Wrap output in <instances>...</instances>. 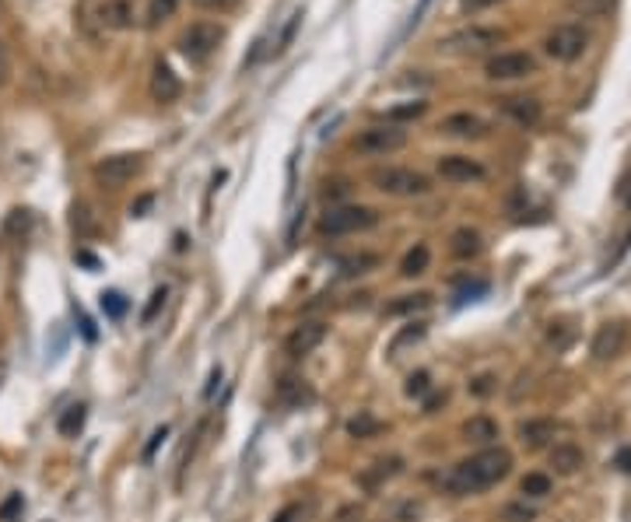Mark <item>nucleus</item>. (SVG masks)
Wrapping results in <instances>:
<instances>
[{
	"mask_svg": "<svg viewBox=\"0 0 631 522\" xmlns=\"http://www.w3.org/2000/svg\"><path fill=\"white\" fill-rule=\"evenodd\" d=\"M508 470H512V452H508V449H484V452H477V456L456 463L439 483H442L446 494L466 498V494H481V491H488L491 483L505 481Z\"/></svg>",
	"mask_w": 631,
	"mask_h": 522,
	"instance_id": "nucleus-1",
	"label": "nucleus"
},
{
	"mask_svg": "<svg viewBox=\"0 0 631 522\" xmlns=\"http://www.w3.org/2000/svg\"><path fill=\"white\" fill-rule=\"evenodd\" d=\"M407 144V130L404 126H397V123H382V126H369V130H362L358 137H354V151L358 155H369V158H386V155H393V151H400Z\"/></svg>",
	"mask_w": 631,
	"mask_h": 522,
	"instance_id": "nucleus-2",
	"label": "nucleus"
},
{
	"mask_svg": "<svg viewBox=\"0 0 631 522\" xmlns=\"http://www.w3.org/2000/svg\"><path fill=\"white\" fill-rule=\"evenodd\" d=\"M379 225V214L372 207H330L323 218V235L340 239V235H354V232H369Z\"/></svg>",
	"mask_w": 631,
	"mask_h": 522,
	"instance_id": "nucleus-3",
	"label": "nucleus"
},
{
	"mask_svg": "<svg viewBox=\"0 0 631 522\" xmlns=\"http://www.w3.org/2000/svg\"><path fill=\"white\" fill-rule=\"evenodd\" d=\"M372 183H376V190L389 193V197H424L431 190V179L414 168H376Z\"/></svg>",
	"mask_w": 631,
	"mask_h": 522,
	"instance_id": "nucleus-4",
	"label": "nucleus"
},
{
	"mask_svg": "<svg viewBox=\"0 0 631 522\" xmlns=\"http://www.w3.org/2000/svg\"><path fill=\"white\" fill-rule=\"evenodd\" d=\"M221 39H225L221 25H214V21H193V25L183 32V39H179V49H183V56H186V60H193V64H204V60H210V56L217 53Z\"/></svg>",
	"mask_w": 631,
	"mask_h": 522,
	"instance_id": "nucleus-5",
	"label": "nucleus"
},
{
	"mask_svg": "<svg viewBox=\"0 0 631 522\" xmlns=\"http://www.w3.org/2000/svg\"><path fill=\"white\" fill-rule=\"evenodd\" d=\"M502 39H505V32H499V29L470 25V29H460V32L446 36V39L439 42V49H446V53H460V56H477V53L495 49Z\"/></svg>",
	"mask_w": 631,
	"mask_h": 522,
	"instance_id": "nucleus-6",
	"label": "nucleus"
},
{
	"mask_svg": "<svg viewBox=\"0 0 631 522\" xmlns=\"http://www.w3.org/2000/svg\"><path fill=\"white\" fill-rule=\"evenodd\" d=\"M586 29H579V25H558V29H550L544 39V53L550 60H558V64H572V60H579L583 53H586Z\"/></svg>",
	"mask_w": 631,
	"mask_h": 522,
	"instance_id": "nucleus-7",
	"label": "nucleus"
},
{
	"mask_svg": "<svg viewBox=\"0 0 631 522\" xmlns=\"http://www.w3.org/2000/svg\"><path fill=\"white\" fill-rule=\"evenodd\" d=\"M141 168H144V158H141V155H109V158H102L95 165V179H98V186H106V190H120V186H126Z\"/></svg>",
	"mask_w": 631,
	"mask_h": 522,
	"instance_id": "nucleus-8",
	"label": "nucleus"
},
{
	"mask_svg": "<svg viewBox=\"0 0 631 522\" xmlns=\"http://www.w3.org/2000/svg\"><path fill=\"white\" fill-rule=\"evenodd\" d=\"M484 74H488L491 81L530 78V74H537V60H533L530 53H516V49H508V53H495V56L488 60Z\"/></svg>",
	"mask_w": 631,
	"mask_h": 522,
	"instance_id": "nucleus-9",
	"label": "nucleus"
},
{
	"mask_svg": "<svg viewBox=\"0 0 631 522\" xmlns=\"http://www.w3.org/2000/svg\"><path fill=\"white\" fill-rule=\"evenodd\" d=\"M323 340H327V322L312 320V322L294 326L292 337L285 340V347H288V355H292V358H305V355H312Z\"/></svg>",
	"mask_w": 631,
	"mask_h": 522,
	"instance_id": "nucleus-10",
	"label": "nucleus"
},
{
	"mask_svg": "<svg viewBox=\"0 0 631 522\" xmlns=\"http://www.w3.org/2000/svg\"><path fill=\"white\" fill-rule=\"evenodd\" d=\"M439 175H442L446 183H477V179H484L488 172H484L481 161L463 158V155H446V158H439Z\"/></svg>",
	"mask_w": 631,
	"mask_h": 522,
	"instance_id": "nucleus-11",
	"label": "nucleus"
},
{
	"mask_svg": "<svg viewBox=\"0 0 631 522\" xmlns=\"http://www.w3.org/2000/svg\"><path fill=\"white\" fill-rule=\"evenodd\" d=\"M621 347H625V326H621V322H607V326L596 329V337H593V358H596V362L618 358Z\"/></svg>",
	"mask_w": 631,
	"mask_h": 522,
	"instance_id": "nucleus-12",
	"label": "nucleus"
},
{
	"mask_svg": "<svg viewBox=\"0 0 631 522\" xmlns=\"http://www.w3.org/2000/svg\"><path fill=\"white\" fill-rule=\"evenodd\" d=\"M502 113L516 123V126H526V130L537 126L541 116H544L541 102H537V98H526V95H508V98H502Z\"/></svg>",
	"mask_w": 631,
	"mask_h": 522,
	"instance_id": "nucleus-13",
	"label": "nucleus"
},
{
	"mask_svg": "<svg viewBox=\"0 0 631 522\" xmlns=\"http://www.w3.org/2000/svg\"><path fill=\"white\" fill-rule=\"evenodd\" d=\"M442 133H449V137H466V141H477V137H484L488 133V123L481 120V116H473V113H453V116H446L442 126H439Z\"/></svg>",
	"mask_w": 631,
	"mask_h": 522,
	"instance_id": "nucleus-14",
	"label": "nucleus"
},
{
	"mask_svg": "<svg viewBox=\"0 0 631 522\" xmlns=\"http://www.w3.org/2000/svg\"><path fill=\"white\" fill-rule=\"evenodd\" d=\"M397 474H404V459H400V456H389V459H376L369 470H362L358 483H362L365 491H379L382 483L393 481Z\"/></svg>",
	"mask_w": 631,
	"mask_h": 522,
	"instance_id": "nucleus-15",
	"label": "nucleus"
},
{
	"mask_svg": "<svg viewBox=\"0 0 631 522\" xmlns=\"http://www.w3.org/2000/svg\"><path fill=\"white\" fill-rule=\"evenodd\" d=\"M583 463H586V456H583V449L572 442H561L550 449V466H554V474H561V477H572V474H579L583 470Z\"/></svg>",
	"mask_w": 631,
	"mask_h": 522,
	"instance_id": "nucleus-16",
	"label": "nucleus"
},
{
	"mask_svg": "<svg viewBox=\"0 0 631 522\" xmlns=\"http://www.w3.org/2000/svg\"><path fill=\"white\" fill-rule=\"evenodd\" d=\"M179 91H183V84H179V78L172 74V67L155 64V71H151V95H155V102L168 106V102L179 98Z\"/></svg>",
	"mask_w": 631,
	"mask_h": 522,
	"instance_id": "nucleus-17",
	"label": "nucleus"
},
{
	"mask_svg": "<svg viewBox=\"0 0 631 522\" xmlns=\"http://www.w3.org/2000/svg\"><path fill=\"white\" fill-rule=\"evenodd\" d=\"M277 400L285 403V406H305V403L316 400V393H312V386H309L305 379L285 375V379L277 382Z\"/></svg>",
	"mask_w": 631,
	"mask_h": 522,
	"instance_id": "nucleus-18",
	"label": "nucleus"
},
{
	"mask_svg": "<svg viewBox=\"0 0 631 522\" xmlns=\"http://www.w3.org/2000/svg\"><path fill=\"white\" fill-rule=\"evenodd\" d=\"M98 21L106 25V29H113V32H124L133 25V7H130V0H106L102 7H98Z\"/></svg>",
	"mask_w": 631,
	"mask_h": 522,
	"instance_id": "nucleus-19",
	"label": "nucleus"
},
{
	"mask_svg": "<svg viewBox=\"0 0 631 522\" xmlns=\"http://www.w3.org/2000/svg\"><path fill=\"white\" fill-rule=\"evenodd\" d=\"M554 432H558L554 421H526V424H519V439H523V445H530V449L547 445L554 439Z\"/></svg>",
	"mask_w": 631,
	"mask_h": 522,
	"instance_id": "nucleus-20",
	"label": "nucleus"
},
{
	"mask_svg": "<svg viewBox=\"0 0 631 522\" xmlns=\"http://www.w3.org/2000/svg\"><path fill=\"white\" fill-rule=\"evenodd\" d=\"M449 249H453V256H456V260H473V256L484 249V242H481V235H477L473 228H460V232H453Z\"/></svg>",
	"mask_w": 631,
	"mask_h": 522,
	"instance_id": "nucleus-21",
	"label": "nucleus"
},
{
	"mask_svg": "<svg viewBox=\"0 0 631 522\" xmlns=\"http://www.w3.org/2000/svg\"><path fill=\"white\" fill-rule=\"evenodd\" d=\"M428 263H431V249L418 242L414 249H407V256L400 260V278H421L424 270H428Z\"/></svg>",
	"mask_w": 631,
	"mask_h": 522,
	"instance_id": "nucleus-22",
	"label": "nucleus"
},
{
	"mask_svg": "<svg viewBox=\"0 0 631 522\" xmlns=\"http://www.w3.org/2000/svg\"><path fill=\"white\" fill-rule=\"evenodd\" d=\"M463 435H466V442L488 445L499 439V424H495L491 417H470V421L463 424Z\"/></svg>",
	"mask_w": 631,
	"mask_h": 522,
	"instance_id": "nucleus-23",
	"label": "nucleus"
},
{
	"mask_svg": "<svg viewBox=\"0 0 631 522\" xmlns=\"http://www.w3.org/2000/svg\"><path fill=\"white\" fill-rule=\"evenodd\" d=\"M84 417H88V406L84 403H71L64 414H60V421H56V432L64 435V439H78L84 428Z\"/></svg>",
	"mask_w": 631,
	"mask_h": 522,
	"instance_id": "nucleus-24",
	"label": "nucleus"
},
{
	"mask_svg": "<svg viewBox=\"0 0 631 522\" xmlns=\"http://www.w3.org/2000/svg\"><path fill=\"white\" fill-rule=\"evenodd\" d=\"M337 267H340V278H362V274L376 270L379 256L376 252H354V256H344Z\"/></svg>",
	"mask_w": 631,
	"mask_h": 522,
	"instance_id": "nucleus-25",
	"label": "nucleus"
},
{
	"mask_svg": "<svg viewBox=\"0 0 631 522\" xmlns=\"http://www.w3.org/2000/svg\"><path fill=\"white\" fill-rule=\"evenodd\" d=\"M428 305H431V295H428V291L404 295V298H397V302L386 305V316H411V312H421V309H428Z\"/></svg>",
	"mask_w": 631,
	"mask_h": 522,
	"instance_id": "nucleus-26",
	"label": "nucleus"
},
{
	"mask_svg": "<svg viewBox=\"0 0 631 522\" xmlns=\"http://www.w3.org/2000/svg\"><path fill=\"white\" fill-rule=\"evenodd\" d=\"M175 11H179V0H148V11H144V25H148V29H158V25H162V21H168Z\"/></svg>",
	"mask_w": 631,
	"mask_h": 522,
	"instance_id": "nucleus-27",
	"label": "nucleus"
},
{
	"mask_svg": "<svg viewBox=\"0 0 631 522\" xmlns=\"http://www.w3.org/2000/svg\"><path fill=\"white\" fill-rule=\"evenodd\" d=\"M379 432H382V421H376L369 410H362L358 417L347 421V435H351V439H372Z\"/></svg>",
	"mask_w": 631,
	"mask_h": 522,
	"instance_id": "nucleus-28",
	"label": "nucleus"
},
{
	"mask_svg": "<svg viewBox=\"0 0 631 522\" xmlns=\"http://www.w3.org/2000/svg\"><path fill=\"white\" fill-rule=\"evenodd\" d=\"M421 337H424V322H414V326L400 329V333L393 337V344H389V358H400V351L411 347V344H418Z\"/></svg>",
	"mask_w": 631,
	"mask_h": 522,
	"instance_id": "nucleus-29",
	"label": "nucleus"
},
{
	"mask_svg": "<svg viewBox=\"0 0 631 522\" xmlns=\"http://www.w3.org/2000/svg\"><path fill=\"white\" fill-rule=\"evenodd\" d=\"M550 487H554V483H550L547 474H526V477L519 481V491H523L526 498H547Z\"/></svg>",
	"mask_w": 631,
	"mask_h": 522,
	"instance_id": "nucleus-30",
	"label": "nucleus"
},
{
	"mask_svg": "<svg viewBox=\"0 0 631 522\" xmlns=\"http://www.w3.org/2000/svg\"><path fill=\"white\" fill-rule=\"evenodd\" d=\"M424 102H407V106H393V109H386V123H407V120H418V116H424Z\"/></svg>",
	"mask_w": 631,
	"mask_h": 522,
	"instance_id": "nucleus-31",
	"label": "nucleus"
},
{
	"mask_svg": "<svg viewBox=\"0 0 631 522\" xmlns=\"http://www.w3.org/2000/svg\"><path fill=\"white\" fill-rule=\"evenodd\" d=\"M499 519L502 522H533L537 519V512H533L526 501H512V505H505L502 512H499Z\"/></svg>",
	"mask_w": 631,
	"mask_h": 522,
	"instance_id": "nucleus-32",
	"label": "nucleus"
},
{
	"mask_svg": "<svg viewBox=\"0 0 631 522\" xmlns=\"http://www.w3.org/2000/svg\"><path fill=\"white\" fill-rule=\"evenodd\" d=\"M428 389H431V375H428V372H414V375H407V386H404V393H407L411 400H421Z\"/></svg>",
	"mask_w": 631,
	"mask_h": 522,
	"instance_id": "nucleus-33",
	"label": "nucleus"
},
{
	"mask_svg": "<svg viewBox=\"0 0 631 522\" xmlns=\"http://www.w3.org/2000/svg\"><path fill=\"white\" fill-rule=\"evenodd\" d=\"M21 509H25V498L18 494V491H11L4 501H0V522H11L21 516Z\"/></svg>",
	"mask_w": 631,
	"mask_h": 522,
	"instance_id": "nucleus-34",
	"label": "nucleus"
},
{
	"mask_svg": "<svg viewBox=\"0 0 631 522\" xmlns=\"http://www.w3.org/2000/svg\"><path fill=\"white\" fill-rule=\"evenodd\" d=\"M102 309H106L109 320H120L126 312V298L120 291H106V295H102Z\"/></svg>",
	"mask_w": 631,
	"mask_h": 522,
	"instance_id": "nucleus-35",
	"label": "nucleus"
},
{
	"mask_svg": "<svg viewBox=\"0 0 631 522\" xmlns=\"http://www.w3.org/2000/svg\"><path fill=\"white\" fill-rule=\"evenodd\" d=\"M162 305H166V287H158V291L151 295V302H148V309H144V316H141V322H151V320H155Z\"/></svg>",
	"mask_w": 631,
	"mask_h": 522,
	"instance_id": "nucleus-36",
	"label": "nucleus"
},
{
	"mask_svg": "<svg viewBox=\"0 0 631 522\" xmlns=\"http://www.w3.org/2000/svg\"><path fill=\"white\" fill-rule=\"evenodd\" d=\"M470 393H473V397H488V393H495V375H481V379H473V382H470Z\"/></svg>",
	"mask_w": 631,
	"mask_h": 522,
	"instance_id": "nucleus-37",
	"label": "nucleus"
},
{
	"mask_svg": "<svg viewBox=\"0 0 631 522\" xmlns=\"http://www.w3.org/2000/svg\"><path fill=\"white\" fill-rule=\"evenodd\" d=\"M166 439H168V428H166V424H162V428H158V432L151 435V442H148V449H144V459H151V456L158 452V445L166 442Z\"/></svg>",
	"mask_w": 631,
	"mask_h": 522,
	"instance_id": "nucleus-38",
	"label": "nucleus"
},
{
	"mask_svg": "<svg viewBox=\"0 0 631 522\" xmlns=\"http://www.w3.org/2000/svg\"><path fill=\"white\" fill-rule=\"evenodd\" d=\"M274 522H302V505H288V509H281Z\"/></svg>",
	"mask_w": 631,
	"mask_h": 522,
	"instance_id": "nucleus-39",
	"label": "nucleus"
},
{
	"mask_svg": "<svg viewBox=\"0 0 631 522\" xmlns=\"http://www.w3.org/2000/svg\"><path fill=\"white\" fill-rule=\"evenodd\" d=\"M618 203H625V207H631V172L618 183Z\"/></svg>",
	"mask_w": 631,
	"mask_h": 522,
	"instance_id": "nucleus-40",
	"label": "nucleus"
},
{
	"mask_svg": "<svg viewBox=\"0 0 631 522\" xmlns=\"http://www.w3.org/2000/svg\"><path fill=\"white\" fill-rule=\"evenodd\" d=\"M446 400H449V393H446V389H442V393H435L431 400H424V414H435V410H439Z\"/></svg>",
	"mask_w": 631,
	"mask_h": 522,
	"instance_id": "nucleus-41",
	"label": "nucleus"
},
{
	"mask_svg": "<svg viewBox=\"0 0 631 522\" xmlns=\"http://www.w3.org/2000/svg\"><path fill=\"white\" fill-rule=\"evenodd\" d=\"M11 74V60H7V46L0 42V88H4V81Z\"/></svg>",
	"mask_w": 631,
	"mask_h": 522,
	"instance_id": "nucleus-42",
	"label": "nucleus"
},
{
	"mask_svg": "<svg viewBox=\"0 0 631 522\" xmlns=\"http://www.w3.org/2000/svg\"><path fill=\"white\" fill-rule=\"evenodd\" d=\"M614 466H621L625 474H631V449H621V452L614 456Z\"/></svg>",
	"mask_w": 631,
	"mask_h": 522,
	"instance_id": "nucleus-43",
	"label": "nucleus"
},
{
	"mask_svg": "<svg viewBox=\"0 0 631 522\" xmlns=\"http://www.w3.org/2000/svg\"><path fill=\"white\" fill-rule=\"evenodd\" d=\"M197 7H204V11H221V7H228L232 0H193Z\"/></svg>",
	"mask_w": 631,
	"mask_h": 522,
	"instance_id": "nucleus-44",
	"label": "nucleus"
},
{
	"mask_svg": "<svg viewBox=\"0 0 631 522\" xmlns=\"http://www.w3.org/2000/svg\"><path fill=\"white\" fill-rule=\"evenodd\" d=\"M491 4H499V0H463V11H484Z\"/></svg>",
	"mask_w": 631,
	"mask_h": 522,
	"instance_id": "nucleus-45",
	"label": "nucleus"
},
{
	"mask_svg": "<svg viewBox=\"0 0 631 522\" xmlns=\"http://www.w3.org/2000/svg\"><path fill=\"white\" fill-rule=\"evenodd\" d=\"M78 260H81L84 267H91V270H95V267H98V260H95V256H91V252H78Z\"/></svg>",
	"mask_w": 631,
	"mask_h": 522,
	"instance_id": "nucleus-46",
	"label": "nucleus"
},
{
	"mask_svg": "<svg viewBox=\"0 0 631 522\" xmlns=\"http://www.w3.org/2000/svg\"><path fill=\"white\" fill-rule=\"evenodd\" d=\"M4 375H7V364L0 362V382H4Z\"/></svg>",
	"mask_w": 631,
	"mask_h": 522,
	"instance_id": "nucleus-47",
	"label": "nucleus"
}]
</instances>
